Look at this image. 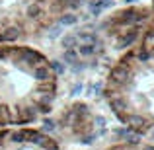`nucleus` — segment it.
I'll use <instances>...</instances> for the list:
<instances>
[{"instance_id": "nucleus-1", "label": "nucleus", "mask_w": 154, "mask_h": 150, "mask_svg": "<svg viewBox=\"0 0 154 150\" xmlns=\"http://www.w3.org/2000/svg\"><path fill=\"white\" fill-rule=\"evenodd\" d=\"M127 68L125 66H117V68H113V72H111V78L115 80V82H125L127 80Z\"/></svg>"}, {"instance_id": "nucleus-2", "label": "nucleus", "mask_w": 154, "mask_h": 150, "mask_svg": "<svg viewBox=\"0 0 154 150\" xmlns=\"http://www.w3.org/2000/svg\"><path fill=\"white\" fill-rule=\"evenodd\" d=\"M29 135H31V131H27V129L16 131L14 135H12V140H14V142H26V140H29Z\"/></svg>"}, {"instance_id": "nucleus-3", "label": "nucleus", "mask_w": 154, "mask_h": 150, "mask_svg": "<svg viewBox=\"0 0 154 150\" xmlns=\"http://www.w3.org/2000/svg\"><path fill=\"white\" fill-rule=\"evenodd\" d=\"M37 144H41V146H43V148H47V150H57V148H59V146H57V142H53L51 139H43V136L39 139V142H37Z\"/></svg>"}, {"instance_id": "nucleus-4", "label": "nucleus", "mask_w": 154, "mask_h": 150, "mask_svg": "<svg viewBox=\"0 0 154 150\" xmlns=\"http://www.w3.org/2000/svg\"><path fill=\"white\" fill-rule=\"evenodd\" d=\"M129 123H131L133 127H140V125H144V119H143V117H139V115H133L131 119H129Z\"/></svg>"}, {"instance_id": "nucleus-5", "label": "nucleus", "mask_w": 154, "mask_h": 150, "mask_svg": "<svg viewBox=\"0 0 154 150\" xmlns=\"http://www.w3.org/2000/svg\"><path fill=\"white\" fill-rule=\"evenodd\" d=\"M111 107L115 111H121V109H125V101L123 99H111Z\"/></svg>"}, {"instance_id": "nucleus-6", "label": "nucleus", "mask_w": 154, "mask_h": 150, "mask_svg": "<svg viewBox=\"0 0 154 150\" xmlns=\"http://www.w3.org/2000/svg\"><path fill=\"white\" fill-rule=\"evenodd\" d=\"M80 51H82L84 55H92V53H94V49H92V47H88V45H86V47H82Z\"/></svg>"}, {"instance_id": "nucleus-7", "label": "nucleus", "mask_w": 154, "mask_h": 150, "mask_svg": "<svg viewBox=\"0 0 154 150\" xmlns=\"http://www.w3.org/2000/svg\"><path fill=\"white\" fill-rule=\"evenodd\" d=\"M43 127H45V129H49V131H51V129H53V121H45V123H43Z\"/></svg>"}, {"instance_id": "nucleus-8", "label": "nucleus", "mask_w": 154, "mask_h": 150, "mask_svg": "<svg viewBox=\"0 0 154 150\" xmlns=\"http://www.w3.org/2000/svg\"><path fill=\"white\" fill-rule=\"evenodd\" d=\"M66 59L68 60H74V53H66Z\"/></svg>"}, {"instance_id": "nucleus-9", "label": "nucleus", "mask_w": 154, "mask_h": 150, "mask_svg": "<svg viewBox=\"0 0 154 150\" xmlns=\"http://www.w3.org/2000/svg\"><path fill=\"white\" fill-rule=\"evenodd\" d=\"M144 150H154V148H150V146H146V148H144Z\"/></svg>"}, {"instance_id": "nucleus-10", "label": "nucleus", "mask_w": 154, "mask_h": 150, "mask_svg": "<svg viewBox=\"0 0 154 150\" xmlns=\"http://www.w3.org/2000/svg\"><path fill=\"white\" fill-rule=\"evenodd\" d=\"M152 140H154V131H152Z\"/></svg>"}]
</instances>
